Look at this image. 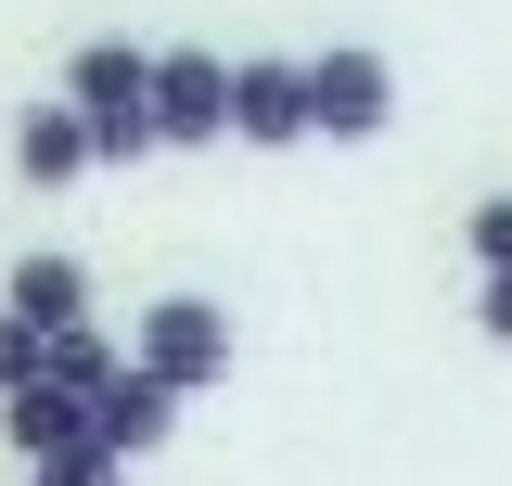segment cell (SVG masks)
<instances>
[{"instance_id": "1", "label": "cell", "mask_w": 512, "mask_h": 486, "mask_svg": "<svg viewBox=\"0 0 512 486\" xmlns=\"http://www.w3.org/2000/svg\"><path fill=\"white\" fill-rule=\"evenodd\" d=\"M64 103L90 116V154H103V167L167 154V141H154V52H141V39H90V52L64 64Z\"/></svg>"}, {"instance_id": "2", "label": "cell", "mask_w": 512, "mask_h": 486, "mask_svg": "<svg viewBox=\"0 0 512 486\" xmlns=\"http://www.w3.org/2000/svg\"><path fill=\"white\" fill-rule=\"evenodd\" d=\"M128 359L154 371L167 397L231 384V307H218V295H154V307H141V333H128Z\"/></svg>"}, {"instance_id": "3", "label": "cell", "mask_w": 512, "mask_h": 486, "mask_svg": "<svg viewBox=\"0 0 512 486\" xmlns=\"http://www.w3.org/2000/svg\"><path fill=\"white\" fill-rule=\"evenodd\" d=\"M384 116H397V64H384L372 39L308 52V128L320 141H384Z\"/></svg>"}, {"instance_id": "4", "label": "cell", "mask_w": 512, "mask_h": 486, "mask_svg": "<svg viewBox=\"0 0 512 486\" xmlns=\"http://www.w3.org/2000/svg\"><path fill=\"white\" fill-rule=\"evenodd\" d=\"M154 141L167 154L231 141V52H154Z\"/></svg>"}, {"instance_id": "5", "label": "cell", "mask_w": 512, "mask_h": 486, "mask_svg": "<svg viewBox=\"0 0 512 486\" xmlns=\"http://www.w3.org/2000/svg\"><path fill=\"white\" fill-rule=\"evenodd\" d=\"M231 141H256V154L320 141V128H308V64H295V52H244V64H231Z\"/></svg>"}, {"instance_id": "6", "label": "cell", "mask_w": 512, "mask_h": 486, "mask_svg": "<svg viewBox=\"0 0 512 486\" xmlns=\"http://www.w3.org/2000/svg\"><path fill=\"white\" fill-rule=\"evenodd\" d=\"M167 435H180V397H167V384H154L141 359H128L116 384L90 397V448H103V461H154Z\"/></svg>"}, {"instance_id": "7", "label": "cell", "mask_w": 512, "mask_h": 486, "mask_svg": "<svg viewBox=\"0 0 512 486\" xmlns=\"http://www.w3.org/2000/svg\"><path fill=\"white\" fill-rule=\"evenodd\" d=\"M90 167H103V154H90V116H77V103H26V116H13V180L26 192H64V180H90Z\"/></svg>"}, {"instance_id": "8", "label": "cell", "mask_w": 512, "mask_h": 486, "mask_svg": "<svg viewBox=\"0 0 512 486\" xmlns=\"http://www.w3.org/2000/svg\"><path fill=\"white\" fill-rule=\"evenodd\" d=\"M0 435H13L26 474H39V461H77V448H90V397H77V384H26V397H0Z\"/></svg>"}, {"instance_id": "9", "label": "cell", "mask_w": 512, "mask_h": 486, "mask_svg": "<svg viewBox=\"0 0 512 486\" xmlns=\"http://www.w3.org/2000/svg\"><path fill=\"white\" fill-rule=\"evenodd\" d=\"M0 307H13L26 333H90V269H77V256H26V269L0 282Z\"/></svg>"}, {"instance_id": "10", "label": "cell", "mask_w": 512, "mask_h": 486, "mask_svg": "<svg viewBox=\"0 0 512 486\" xmlns=\"http://www.w3.org/2000/svg\"><path fill=\"white\" fill-rule=\"evenodd\" d=\"M26 384H52V333H26V320L0 307V397H26Z\"/></svg>"}, {"instance_id": "11", "label": "cell", "mask_w": 512, "mask_h": 486, "mask_svg": "<svg viewBox=\"0 0 512 486\" xmlns=\"http://www.w3.org/2000/svg\"><path fill=\"white\" fill-rule=\"evenodd\" d=\"M461 243H474V269H512V192H487V205L461 218Z\"/></svg>"}, {"instance_id": "12", "label": "cell", "mask_w": 512, "mask_h": 486, "mask_svg": "<svg viewBox=\"0 0 512 486\" xmlns=\"http://www.w3.org/2000/svg\"><path fill=\"white\" fill-rule=\"evenodd\" d=\"M474 333L512 346V269H474Z\"/></svg>"}, {"instance_id": "13", "label": "cell", "mask_w": 512, "mask_h": 486, "mask_svg": "<svg viewBox=\"0 0 512 486\" xmlns=\"http://www.w3.org/2000/svg\"><path fill=\"white\" fill-rule=\"evenodd\" d=\"M26 486H128V461H103V448H77V461H39Z\"/></svg>"}]
</instances>
